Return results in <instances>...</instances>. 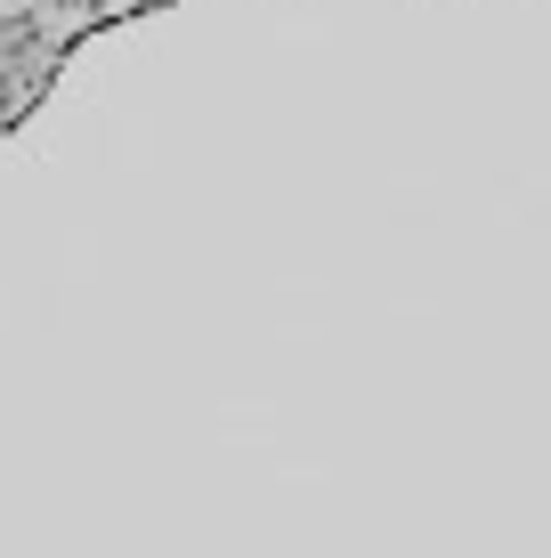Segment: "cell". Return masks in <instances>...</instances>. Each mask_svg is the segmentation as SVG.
<instances>
[{"label": "cell", "instance_id": "cell-1", "mask_svg": "<svg viewBox=\"0 0 551 558\" xmlns=\"http://www.w3.org/2000/svg\"><path fill=\"white\" fill-rule=\"evenodd\" d=\"M41 9H49L57 25L73 33V41H89L98 25H122V16H139V9H163V0H41Z\"/></svg>", "mask_w": 551, "mask_h": 558}]
</instances>
